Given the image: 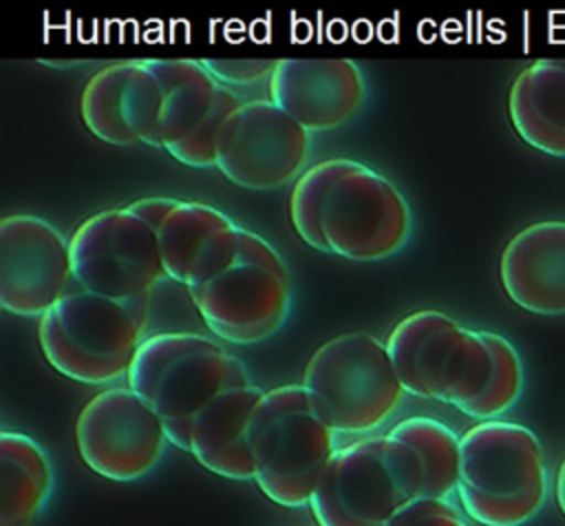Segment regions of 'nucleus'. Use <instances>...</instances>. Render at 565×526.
<instances>
[{
    "instance_id": "4be33fe9",
    "label": "nucleus",
    "mask_w": 565,
    "mask_h": 526,
    "mask_svg": "<svg viewBox=\"0 0 565 526\" xmlns=\"http://www.w3.org/2000/svg\"><path fill=\"white\" fill-rule=\"evenodd\" d=\"M388 435L402 440L417 453L424 471L422 497L448 499L457 493L461 435L441 420L428 415H411L391 427Z\"/></svg>"
},
{
    "instance_id": "2eb2a0df",
    "label": "nucleus",
    "mask_w": 565,
    "mask_h": 526,
    "mask_svg": "<svg viewBox=\"0 0 565 526\" xmlns=\"http://www.w3.org/2000/svg\"><path fill=\"white\" fill-rule=\"evenodd\" d=\"M161 84L148 60L106 64L88 77L79 95L84 126L113 146L159 148Z\"/></svg>"
},
{
    "instance_id": "f8f14e48",
    "label": "nucleus",
    "mask_w": 565,
    "mask_h": 526,
    "mask_svg": "<svg viewBox=\"0 0 565 526\" xmlns=\"http://www.w3.org/2000/svg\"><path fill=\"white\" fill-rule=\"evenodd\" d=\"M75 442L82 462L113 482L148 475L168 442L157 411L130 387H106L79 411Z\"/></svg>"
},
{
    "instance_id": "9d476101",
    "label": "nucleus",
    "mask_w": 565,
    "mask_h": 526,
    "mask_svg": "<svg viewBox=\"0 0 565 526\" xmlns=\"http://www.w3.org/2000/svg\"><path fill=\"white\" fill-rule=\"evenodd\" d=\"M73 283L113 301L150 298L166 278L157 232L128 206L84 219L68 239Z\"/></svg>"
},
{
    "instance_id": "6ab92c4d",
    "label": "nucleus",
    "mask_w": 565,
    "mask_h": 526,
    "mask_svg": "<svg viewBox=\"0 0 565 526\" xmlns=\"http://www.w3.org/2000/svg\"><path fill=\"white\" fill-rule=\"evenodd\" d=\"M263 396L265 391L256 385L234 387L196 415L190 453L201 466L227 480H254L249 422Z\"/></svg>"
},
{
    "instance_id": "20e7f679",
    "label": "nucleus",
    "mask_w": 565,
    "mask_h": 526,
    "mask_svg": "<svg viewBox=\"0 0 565 526\" xmlns=\"http://www.w3.org/2000/svg\"><path fill=\"white\" fill-rule=\"evenodd\" d=\"M422 491V462L408 444L388 433L362 435L335 449L309 508L318 526H386Z\"/></svg>"
},
{
    "instance_id": "9b49d317",
    "label": "nucleus",
    "mask_w": 565,
    "mask_h": 526,
    "mask_svg": "<svg viewBox=\"0 0 565 526\" xmlns=\"http://www.w3.org/2000/svg\"><path fill=\"white\" fill-rule=\"evenodd\" d=\"M311 133L267 99H243L216 144V168L247 190L294 183L309 166Z\"/></svg>"
},
{
    "instance_id": "dca6fc26",
    "label": "nucleus",
    "mask_w": 565,
    "mask_h": 526,
    "mask_svg": "<svg viewBox=\"0 0 565 526\" xmlns=\"http://www.w3.org/2000/svg\"><path fill=\"white\" fill-rule=\"evenodd\" d=\"M269 99L309 133L333 130L364 106L366 82L349 57H282L267 82Z\"/></svg>"
},
{
    "instance_id": "7ed1b4c3",
    "label": "nucleus",
    "mask_w": 565,
    "mask_h": 526,
    "mask_svg": "<svg viewBox=\"0 0 565 526\" xmlns=\"http://www.w3.org/2000/svg\"><path fill=\"white\" fill-rule=\"evenodd\" d=\"M148 301L121 303L68 290L40 316L38 340L46 362L84 385H108L128 376L146 340Z\"/></svg>"
},
{
    "instance_id": "a211bd4d",
    "label": "nucleus",
    "mask_w": 565,
    "mask_h": 526,
    "mask_svg": "<svg viewBox=\"0 0 565 526\" xmlns=\"http://www.w3.org/2000/svg\"><path fill=\"white\" fill-rule=\"evenodd\" d=\"M499 278L521 309L565 314V221H536L519 230L501 252Z\"/></svg>"
},
{
    "instance_id": "1a4fd4ad",
    "label": "nucleus",
    "mask_w": 565,
    "mask_h": 526,
    "mask_svg": "<svg viewBox=\"0 0 565 526\" xmlns=\"http://www.w3.org/2000/svg\"><path fill=\"white\" fill-rule=\"evenodd\" d=\"M411 206L399 188L371 166L342 157L322 208L329 254L369 263L397 254L411 236Z\"/></svg>"
},
{
    "instance_id": "6e6552de",
    "label": "nucleus",
    "mask_w": 565,
    "mask_h": 526,
    "mask_svg": "<svg viewBox=\"0 0 565 526\" xmlns=\"http://www.w3.org/2000/svg\"><path fill=\"white\" fill-rule=\"evenodd\" d=\"M190 298L214 338L254 345L285 325L291 278L274 245L241 228L236 261L216 278L190 287Z\"/></svg>"
},
{
    "instance_id": "cd10ccee",
    "label": "nucleus",
    "mask_w": 565,
    "mask_h": 526,
    "mask_svg": "<svg viewBox=\"0 0 565 526\" xmlns=\"http://www.w3.org/2000/svg\"><path fill=\"white\" fill-rule=\"evenodd\" d=\"M556 504H558V511L563 513V517H565V457H563V462H561V466H558V471H556Z\"/></svg>"
},
{
    "instance_id": "f03ea898",
    "label": "nucleus",
    "mask_w": 565,
    "mask_h": 526,
    "mask_svg": "<svg viewBox=\"0 0 565 526\" xmlns=\"http://www.w3.org/2000/svg\"><path fill=\"white\" fill-rule=\"evenodd\" d=\"M459 506L481 526H523L547 499L539 435L516 422L481 420L461 433Z\"/></svg>"
},
{
    "instance_id": "b1692460",
    "label": "nucleus",
    "mask_w": 565,
    "mask_h": 526,
    "mask_svg": "<svg viewBox=\"0 0 565 526\" xmlns=\"http://www.w3.org/2000/svg\"><path fill=\"white\" fill-rule=\"evenodd\" d=\"M342 166V157L322 159L311 164L291 186L289 192V219L296 234L313 250L327 252L324 234H322V208L327 201V192L335 181Z\"/></svg>"
},
{
    "instance_id": "39448f33",
    "label": "nucleus",
    "mask_w": 565,
    "mask_h": 526,
    "mask_svg": "<svg viewBox=\"0 0 565 526\" xmlns=\"http://www.w3.org/2000/svg\"><path fill=\"white\" fill-rule=\"evenodd\" d=\"M300 385L335 435L373 433L406 396L386 345L366 332L322 343L307 360Z\"/></svg>"
},
{
    "instance_id": "aec40b11",
    "label": "nucleus",
    "mask_w": 565,
    "mask_h": 526,
    "mask_svg": "<svg viewBox=\"0 0 565 526\" xmlns=\"http://www.w3.org/2000/svg\"><path fill=\"white\" fill-rule=\"evenodd\" d=\"M508 115L527 146L565 157V60H536L521 69L508 93Z\"/></svg>"
},
{
    "instance_id": "393cba45",
    "label": "nucleus",
    "mask_w": 565,
    "mask_h": 526,
    "mask_svg": "<svg viewBox=\"0 0 565 526\" xmlns=\"http://www.w3.org/2000/svg\"><path fill=\"white\" fill-rule=\"evenodd\" d=\"M386 526H468L466 513L450 499L415 497L402 506Z\"/></svg>"
},
{
    "instance_id": "f257e3e1",
    "label": "nucleus",
    "mask_w": 565,
    "mask_h": 526,
    "mask_svg": "<svg viewBox=\"0 0 565 526\" xmlns=\"http://www.w3.org/2000/svg\"><path fill=\"white\" fill-rule=\"evenodd\" d=\"M243 385H252L243 360L194 332L146 336L126 376V387L157 411L168 442L188 453L196 415L214 398Z\"/></svg>"
},
{
    "instance_id": "412c9836",
    "label": "nucleus",
    "mask_w": 565,
    "mask_h": 526,
    "mask_svg": "<svg viewBox=\"0 0 565 526\" xmlns=\"http://www.w3.org/2000/svg\"><path fill=\"white\" fill-rule=\"evenodd\" d=\"M53 488L44 449L26 433H0V526H33Z\"/></svg>"
},
{
    "instance_id": "0eeeda50",
    "label": "nucleus",
    "mask_w": 565,
    "mask_h": 526,
    "mask_svg": "<svg viewBox=\"0 0 565 526\" xmlns=\"http://www.w3.org/2000/svg\"><path fill=\"white\" fill-rule=\"evenodd\" d=\"M406 393L457 409L488 387L492 351L483 329H470L439 309L399 318L384 340Z\"/></svg>"
},
{
    "instance_id": "a878e982",
    "label": "nucleus",
    "mask_w": 565,
    "mask_h": 526,
    "mask_svg": "<svg viewBox=\"0 0 565 526\" xmlns=\"http://www.w3.org/2000/svg\"><path fill=\"white\" fill-rule=\"evenodd\" d=\"M203 66L225 86H254L269 82L278 60H223L203 57Z\"/></svg>"
},
{
    "instance_id": "5701e85b",
    "label": "nucleus",
    "mask_w": 565,
    "mask_h": 526,
    "mask_svg": "<svg viewBox=\"0 0 565 526\" xmlns=\"http://www.w3.org/2000/svg\"><path fill=\"white\" fill-rule=\"evenodd\" d=\"M488 347L492 351V374L488 387L472 402L459 411L481 420H497L510 411L523 393V365L516 347L501 334L483 329Z\"/></svg>"
},
{
    "instance_id": "4468645a",
    "label": "nucleus",
    "mask_w": 565,
    "mask_h": 526,
    "mask_svg": "<svg viewBox=\"0 0 565 526\" xmlns=\"http://www.w3.org/2000/svg\"><path fill=\"white\" fill-rule=\"evenodd\" d=\"M73 283L68 239L46 219L0 221V305L15 316H42Z\"/></svg>"
},
{
    "instance_id": "423d86ee",
    "label": "nucleus",
    "mask_w": 565,
    "mask_h": 526,
    "mask_svg": "<svg viewBox=\"0 0 565 526\" xmlns=\"http://www.w3.org/2000/svg\"><path fill=\"white\" fill-rule=\"evenodd\" d=\"M254 482L278 506L311 504L335 453L333 429L313 411L300 382L265 391L249 422Z\"/></svg>"
},
{
    "instance_id": "bb28decb",
    "label": "nucleus",
    "mask_w": 565,
    "mask_h": 526,
    "mask_svg": "<svg viewBox=\"0 0 565 526\" xmlns=\"http://www.w3.org/2000/svg\"><path fill=\"white\" fill-rule=\"evenodd\" d=\"M177 203L179 199H172V197H143L128 203V208L157 232L161 223L168 219V214L177 208Z\"/></svg>"
},
{
    "instance_id": "ddd939ff",
    "label": "nucleus",
    "mask_w": 565,
    "mask_h": 526,
    "mask_svg": "<svg viewBox=\"0 0 565 526\" xmlns=\"http://www.w3.org/2000/svg\"><path fill=\"white\" fill-rule=\"evenodd\" d=\"M163 102L159 148L192 168H216L218 135L243 99L221 84L201 60L152 57Z\"/></svg>"
},
{
    "instance_id": "f3484780",
    "label": "nucleus",
    "mask_w": 565,
    "mask_h": 526,
    "mask_svg": "<svg viewBox=\"0 0 565 526\" xmlns=\"http://www.w3.org/2000/svg\"><path fill=\"white\" fill-rule=\"evenodd\" d=\"M241 225L201 201H179L157 230L166 278L196 287L225 272L238 254Z\"/></svg>"
}]
</instances>
